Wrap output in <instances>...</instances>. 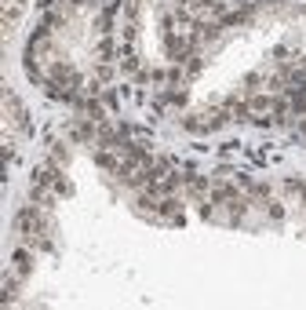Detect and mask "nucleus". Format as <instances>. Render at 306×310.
Wrapping results in <instances>:
<instances>
[{"mask_svg":"<svg viewBox=\"0 0 306 310\" xmlns=\"http://www.w3.org/2000/svg\"><path fill=\"white\" fill-rule=\"evenodd\" d=\"M15 270H18V274H26V270H30V252H15Z\"/></svg>","mask_w":306,"mask_h":310,"instance_id":"obj_1","label":"nucleus"}]
</instances>
